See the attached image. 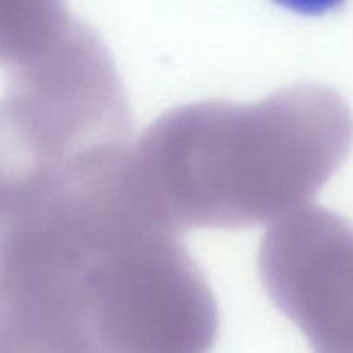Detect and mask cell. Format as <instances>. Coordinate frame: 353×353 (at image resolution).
Segmentation results:
<instances>
[{"label":"cell","instance_id":"obj_2","mask_svg":"<svg viewBox=\"0 0 353 353\" xmlns=\"http://www.w3.org/2000/svg\"><path fill=\"white\" fill-rule=\"evenodd\" d=\"M0 217L50 205L133 147L116 64L61 2L0 0Z\"/></svg>","mask_w":353,"mask_h":353},{"label":"cell","instance_id":"obj_5","mask_svg":"<svg viewBox=\"0 0 353 353\" xmlns=\"http://www.w3.org/2000/svg\"><path fill=\"white\" fill-rule=\"evenodd\" d=\"M0 353H102L92 331L69 324H2Z\"/></svg>","mask_w":353,"mask_h":353},{"label":"cell","instance_id":"obj_1","mask_svg":"<svg viewBox=\"0 0 353 353\" xmlns=\"http://www.w3.org/2000/svg\"><path fill=\"white\" fill-rule=\"evenodd\" d=\"M352 143L345 100L300 83L259 102L168 110L134 141L133 164L143 199L169 230H240L309 207Z\"/></svg>","mask_w":353,"mask_h":353},{"label":"cell","instance_id":"obj_4","mask_svg":"<svg viewBox=\"0 0 353 353\" xmlns=\"http://www.w3.org/2000/svg\"><path fill=\"white\" fill-rule=\"evenodd\" d=\"M259 274L274 305L314 353H353V228L321 207L272 224Z\"/></svg>","mask_w":353,"mask_h":353},{"label":"cell","instance_id":"obj_3","mask_svg":"<svg viewBox=\"0 0 353 353\" xmlns=\"http://www.w3.org/2000/svg\"><path fill=\"white\" fill-rule=\"evenodd\" d=\"M83 290L102 353H210L216 345L212 288L181 234L150 217L124 221L90 247Z\"/></svg>","mask_w":353,"mask_h":353}]
</instances>
